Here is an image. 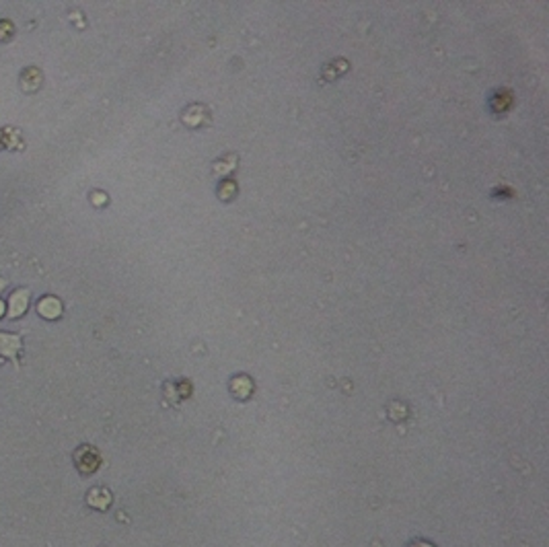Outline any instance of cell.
Returning <instances> with one entry per match:
<instances>
[{"instance_id":"cell-5","label":"cell","mask_w":549,"mask_h":547,"mask_svg":"<svg viewBox=\"0 0 549 547\" xmlns=\"http://www.w3.org/2000/svg\"><path fill=\"white\" fill-rule=\"evenodd\" d=\"M0 313H3V304H0Z\"/></svg>"},{"instance_id":"cell-3","label":"cell","mask_w":549,"mask_h":547,"mask_svg":"<svg viewBox=\"0 0 549 547\" xmlns=\"http://www.w3.org/2000/svg\"><path fill=\"white\" fill-rule=\"evenodd\" d=\"M17 348H19V340L13 338V336H0V352L11 356L17 352Z\"/></svg>"},{"instance_id":"cell-1","label":"cell","mask_w":549,"mask_h":547,"mask_svg":"<svg viewBox=\"0 0 549 547\" xmlns=\"http://www.w3.org/2000/svg\"><path fill=\"white\" fill-rule=\"evenodd\" d=\"M39 313L46 317H56L60 313V302L56 298H43L39 304Z\"/></svg>"},{"instance_id":"cell-2","label":"cell","mask_w":549,"mask_h":547,"mask_svg":"<svg viewBox=\"0 0 549 547\" xmlns=\"http://www.w3.org/2000/svg\"><path fill=\"white\" fill-rule=\"evenodd\" d=\"M25 300H27V292H15L11 298V315H21L25 311Z\"/></svg>"},{"instance_id":"cell-4","label":"cell","mask_w":549,"mask_h":547,"mask_svg":"<svg viewBox=\"0 0 549 547\" xmlns=\"http://www.w3.org/2000/svg\"><path fill=\"white\" fill-rule=\"evenodd\" d=\"M3 284H5V282H3V280H0V288H3Z\"/></svg>"}]
</instances>
